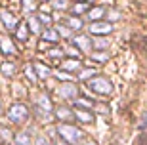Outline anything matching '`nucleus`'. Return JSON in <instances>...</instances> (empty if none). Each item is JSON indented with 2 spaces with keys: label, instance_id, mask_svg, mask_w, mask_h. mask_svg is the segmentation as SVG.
<instances>
[{
  "label": "nucleus",
  "instance_id": "f257e3e1",
  "mask_svg": "<svg viewBox=\"0 0 147 145\" xmlns=\"http://www.w3.org/2000/svg\"><path fill=\"white\" fill-rule=\"evenodd\" d=\"M57 134L61 136V140H65L69 145H96L92 140H88L86 134L80 128H76L73 124H59L57 126Z\"/></svg>",
  "mask_w": 147,
  "mask_h": 145
},
{
  "label": "nucleus",
  "instance_id": "f03ea898",
  "mask_svg": "<svg viewBox=\"0 0 147 145\" xmlns=\"http://www.w3.org/2000/svg\"><path fill=\"white\" fill-rule=\"evenodd\" d=\"M88 88L99 96H107L113 92V84H111L105 76H92L90 80H88Z\"/></svg>",
  "mask_w": 147,
  "mask_h": 145
},
{
  "label": "nucleus",
  "instance_id": "7ed1b4c3",
  "mask_svg": "<svg viewBox=\"0 0 147 145\" xmlns=\"http://www.w3.org/2000/svg\"><path fill=\"white\" fill-rule=\"evenodd\" d=\"M8 118L16 124H23L29 118V107L23 105V103H13V105L8 109Z\"/></svg>",
  "mask_w": 147,
  "mask_h": 145
},
{
  "label": "nucleus",
  "instance_id": "20e7f679",
  "mask_svg": "<svg viewBox=\"0 0 147 145\" xmlns=\"http://www.w3.org/2000/svg\"><path fill=\"white\" fill-rule=\"evenodd\" d=\"M113 25H111L109 21H92V25H90V32L92 34H99V36H105V34H111L113 32Z\"/></svg>",
  "mask_w": 147,
  "mask_h": 145
},
{
  "label": "nucleus",
  "instance_id": "39448f33",
  "mask_svg": "<svg viewBox=\"0 0 147 145\" xmlns=\"http://www.w3.org/2000/svg\"><path fill=\"white\" fill-rule=\"evenodd\" d=\"M57 94H59L63 99H75L76 96H78V88H76L75 82H63L59 88H57Z\"/></svg>",
  "mask_w": 147,
  "mask_h": 145
},
{
  "label": "nucleus",
  "instance_id": "423d86ee",
  "mask_svg": "<svg viewBox=\"0 0 147 145\" xmlns=\"http://www.w3.org/2000/svg\"><path fill=\"white\" fill-rule=\"evenodd\" d=\"M0 21H2V25L6 27V31H16L17 25H19L17 17L13 16V13H10L8 10H0Z\"/></svg>",
  "mask_w": 147,
  "mask_h": 145
},
{
  "label": "nucleus",
  "instance_id": "0eeeda50",
  "mask_svg": "<svg viewBox=\"0 0 147 145\" xmlns=\"http://www.w3.org/2000/svg\"><path fill=\"white\" fill-rule=\"evenodd\" d=\"M0 52L4 55H16L17 54V50H16V44L11 42V38H8V36H0Z\"/></svg>",
  "mask_w": 147,
  "mask_h": 145
},
{
  "label": "nucleus",
  "instance_id": "6e6552de",
  "mask_svg": "<svg viewBox=\"0 0 147 145\" xmlns=\"http://www.w3.org/2000/svg\"><path fill=\"white\" fill-rule=\"evenodd\" d=\"M73 44L78 46V50H82V52H92V40H90L88 36H84V34L75 36L73 38Z\"/></svg>",
  "mask_w": 147,
  "mask_h": 145
},
{
  "label": "nucleus",
  "instance_id": "1a4fd4ad",
  "mask_svg": "<svg viewBox=\"0 0 147 145\" xmlns=\"http://www.w3.org/2000/svg\"><path fill=\"white\" fill-rule=\"evenodd\" d=\"M75 117L80 120V122H84V124H90L94 120V115L90 113V109H82V107H75Z\"/></svg>",
  "mask_w": 147,
  "mask_h": 145
},
{
  "label": "nucleus",
  "instance_id": "9d476101",
  "mask_svg": "<svg viewBox=\"0 0 147 145\" xmlns=\"http://www.w3.org/2000/svg\"><path fill=\"white\" fill-rule=\"evenodd\" d=\"M36 109H40V111H46V113H52V111H54V107H52V101H50V97L46 96V94H40V96L36 97Z\"/></svg>",
  "mask_w": 147,
  "mask_h": 145
},
{
  "label": "nucleus",
  "instance_id": "9b49d317",
  "mask_svg": "<svg viewBox=\"0 0 147 145\" xmlns=\"http://www.w3.org/2000/svg\"><path fill=\"white\" fill-rule=\"evenodd\" d=\"M40 36H42L44 42H52V44H55L57 40H59V32L55 31V29H52V27H46V31L40 32Z\"/></svg>",
  "mask_w": 147,
  "mask_h": 145
},
{
  "label": "nucleus",
  "instance_id": "f8f14e48",
  "mask_svg": "<svg viewBox=\"0 0 147 145\" xmlns=\"http://www.w3.org/2000/svg\"><path fill=\"white\" fill-rule=\"evenodd\" d=\"M61 69L67 71V73H75V71L80 69V59L75 57V59H65L63 63H61Z\"/></svg>",
  "mask_w": 147,
  "mask_h": 145
},
{
  "label": "nucleus",
  "instance_id": "ddd939ff",
  "mask_svg": "<svg viewBox=\"0 0 147 145\" xmlns=\"http://www.w3.org/2000/svg\"><path fill=\"white\" fill-rule=\"evenodd\" d=\"M27 36H29V25L27 23H19L17 29H16V38L19 40V42H25Z\"/></svg>",
  "mask_w": 147,
  "mask_h": 145
},
{
  "label": "nucleus",
  "instance_id": "4468645a",
  "mask_svg": "<svg viewBox=\"0 0 147 145\" xmlns=\"http://www.w3.org/2000/svg\"><path fill=\"white\" fill-rule=\"evenodd\" d=\"M54 113H55V117L59 118V120H71V118H75V113H73L71 109H67V107H57Z\"/></svg>",
  "mask_w": 147,
  "mask_h": 145
},
{
  "label": "nucleus",
  "instance_id": "2eb2a0df",
  "mask_svg": "<svg viewBox=\"0 0 147 145\" xmlns=\"http://www.w3.org/2000/svg\"><path fill=\"white\" fill-rule=\"evenodd\" d=\"M27 25H29V31L34 32V34H40V32H42L40 31L42 27H40V19H38V16H31L27 19Z\"/></svg>",
  "mask_w": 147,
  "mask_h": 145
},
{
  "label": "nucleus",
  "instance_id": "dca6fc26",
  "mask_svg": "<svg viewBox=\"0 0 147 145\" xmlns=\"http://www.w3.org/2000/svg\"><path fill=\"white\" fill-rule=\"evenodd\" d=\"M34 71H36V76H38V78H48V76L52 75L50 67H46V65L40 63V61H36V63H34Z\"/></svg>",
  "mask_w": 147,
  "mask_h": 145
},
{
  "label": "nucleus",
  "instance_id": "f3484780",
  "mask_svg": "<svg viewBox=\"0 0 147 145\" xmlns=\"http://www.w3.org/2000/svg\"><path fill=\"white\" fill-rule=\"evenodd\" d=\"M65 23H67V27L71 29V31H80V29L84 27V25H82V19H80V17H76V16L67 17Z\"/></svg>",
  "mask_w": 147,
  "mask_h": 145
},
{
  "label": "nucleus",
  "instance_id": "a211bd4d",
  "mask_svg": "<svg viewBox=\"0 0 147 145\" xmlns=\"http://www.w3.org/2000/svg\"><path fill=\"white\" fill-rule=\"evenodd\" d=\"M0 73H2L4 76H13V73H16V63L4 61V63L0 65Z\"/></svg>",
  "mask_w": 147,
  "mask_h": 145
},
{
  "label": "nucleus",
  "instance_id": "6ab92c4d",
  "mask_svg": "<svg viewBox=\"0 0 147 145\" xmlns=\"http://www.w3.org/2000/svg\"><path fill=\"white\" fill-rule=\"evenodd\" d=\"M38 8V2L36 0H21V10H23V13H31V11H34Z\"/></svg>",
  "mask_w": 147,
  "mask_h": 145
},
{
  "label": "nucleus",
  "instance_id": "aec40b11",
  "mask_svg": "<svg viewBox=\"0 0 147 145\" xmlns=\"http://www.w3.org/2000/svg\"><path fill=\"white\" fill-rule=\"evenodd\" d=\"M103 16H105L103 8H92V10H88V17H90V21H99V19H103Z\"/></svg>",
  "mask_w": 147,
  "mask_h": 145
},
{
  "label": "nucleus",
  "instance_id": "412c9836",
  "mask_svg": "<svg viewBox=\"0 0 147 145\" xmlns=\"http://www.w3.org/2000/svg\"><path fill=\"white\" fill-rule=\"evenodd\" d=\"M13 141H16V145H31V136L27 132H21L13 138Z\"/></svg>",
  "mask_w": 147,
  "mask_h": 145
},
{
  "label": "nucleus",
  "instance_id": "4be33fe9",
  "mask_svg": "<svg viewBox=\"0 0 147 145\" xmlns=\"http://www.w3.org/2000/svg\"><path fill=\"white\" fill-rule=\"evenodd\" d=\"M75 107L92 109V107H94V101H90V99H84V97H75Z\"/></svg>",
  "mask_w": 147,
  "mask_h": 145
},
{
  "label": "nucleus",
  "instance_id": "5701e85b",
  "mask_svg": "<svg viewBox=\"0 0 147 145\" xmlns=\"http://www.w3.org/2000/svg\"><path fill=\"white\" fill-rule=\"evenodd\" d=\"M107 46H109V40H105V38L92 40V48H96V50H107Z\"/></svg>",
  "mask_w": 147,
  "mask_h": 145
},
{
  "label": "nucleus",
  "instance_id": "b1692460",
  "mask_svg": "<svg viewBox=\"0 0 147 145\" xmlns=\"http://www.w3.org/2000/svg\"><path fill=\"white\" fill-rule=\"evenodd\" d=\"M84 11H88V2H78V4H75L73 6V13L75 16H78V13H84Z\"/></svg>",
  "mask_w": 147,
  "mask_h": 145
},
{
  "label": "nucleus",
  "instance_id": "393cba45",
  "mask_svg": "<svg viewBox=\"0 0 147 145\" xmlns=\"http://www.w3.org/2000/svg\"><path fill=\"white\" fill-rule=\"evenodd\" d=\"M107 57H109V55L105 54L103 50H98V52H92V59H94V61H99V63H103V61H107Z\"/></svg>",
  "mask_w": 147,
  "mask_h": 145
},
{
  "label": "nucleus",
  "instance_id": "a878e982",
  "mask_svg": "<svg viewBox=\"0 0 147 145\" xmlns=\"http://www.w3.org/2000/svg\"><path fill=\"white\" fill-rule=\"evenodd\" d=\"M25 75L31 82H36V71H34V65H27L25 67Z\"/></svg>",
  "mask_w": 147,
  "mask_h": 145
},
{
  "label": "nucleus",
  "instance_id": "bb28decb",
  "mask_svg": "<svg viewBox=\"0 0 147 145\" xmlns=\"http://www.w3.org/2000/svg\"><path fill=\"white\" fill-rule=\"evenodd\" d=\"M94 75H96V71H94V69H82L80 73H78V78H80V80H90Z\"/></svg>",
  "mask_w": 147,
  "mask_h": 145
},
{
  "label": "nucleus",
  "instance_id": "cd10ccee",
  "mask_svg": "<svg viewBox=\"0 0 147 145\" xmlns=\"http://www.w3.org/2000/svg\"><path fill=\"white\" fill-rule=\"evenodd\" d=\"M38 19H40V23H44L46 27H50V25H52V16H48V13H40V16H38Z\"/></svg>",
  "mask_w": 147,
  "mask_h": 145
},
{
  "label": "nucleus",
  "instance_id": "c85d7f7f",
  "mask_svg": "<svg viewBox=\"0 0 147 145\" xmlns=\"http://www.w3.org/2000/svg\"><path fill=\"white\" fill-rule=\"evenodd\" d=\"M34 145H50V140L46 136H36V140H34Z\"/></svg>",
  "mask_w": 147,
  "mask_h": 145
},
{
  "label": "nucleus",
  "instance_id": "c756f323",
  "mask_svg": "<svg viewBox=\"0 0 147 145\" xmlns=\"http://www.w3.org/2000/svg\"><path fill=\"white\" fill-rule=\"evenodd\" d=\"M54 8L55 10H65L67 8V0H54Z\"/></svg>",
  "mask_w": 147,
  "mask_h": 145
},
{
  "label": "nucleus",
  "instance_id": "7c9ffc66",
  "mask_svg": "<svg viewBox=\"0 0 147 145\" xmlns=\"http://www.w3.org/2000/svg\"><path fill=\"white\" fill-rule=\"evenodd\" d=\"M48 55H50V57H63V50H59V48L50 50V52H48Z\"/></svg>",
  "mask_w": 147,
  "mask_h": 145
},
{
  "label": "nucleus",
  "instance_id": "2f4dec72",
  "mask_svg": "<svg viewBox=\"0 0 147 145\" xmlns=\"http://www.w3.org/2000/svg\"><path fill=\"white\" fill-rule=\"evenodd\" d=\"M57 32H59L61 36H69V34H71V29H69V27H59Z\"/></svg>",
  "mask_w": 147,
  "mask_h": 145
},
{
  "label": "nucleus",
  "instance_id": "473e14b6",
  "mask_svg": "<svg viewBox=\"0 0 147 145\" xmlns=\"http://www.w3.org/2000/svg\"><path fill=\"white\" fill-rule=\"evenodd\" d=\"M82 2H88V4H90V2H94V0H82Z\"/></svg>",
  "mask_w": 147,
  "mask_h": 145
},
{
  "label": "nucleus",
  "instance_id": "72a5a7b5",
  "mask_svg": "<svg viewBox=\"0 0 147 145\" xmlns=\"http://www.w3.org/2000/svg\"><path fill=\"white\" fill-rule=\"evenodd\" d=\"M55 145H69V143H61V141H59V143H55Z\"/></svg>",
  "mask_w": 147,
  "mask_h": 145
},
{
  "label": "nucleus",
  "instance_id": "f704fd0d",
  "mask_svg": "<svg viewBox=\"0 0 147 145\" xmlns=\"http://www.w3.org/2000/svg\"><path fill=\"white\" fill-rule=\"evenodd\" d=\"M0 113H2V101H0Z\"/></svg>",
  "mask_w": 147,
  "mask_h": 145
},
{
  "label": "nucleus",
  "instance_id": "c9c22d12",
  "mask_svg": "<svg viewBox=\"0 0 147 145\" xmlns=\"http://www.w3.org/2000/svg\"><path fill=\"white\" fill-rule=\"evenodd\" d=\"M44 2H50V0H44Z\"/></svg>",
  "mask_w": 147,
  "mask_h": 145
}]
</instances>
